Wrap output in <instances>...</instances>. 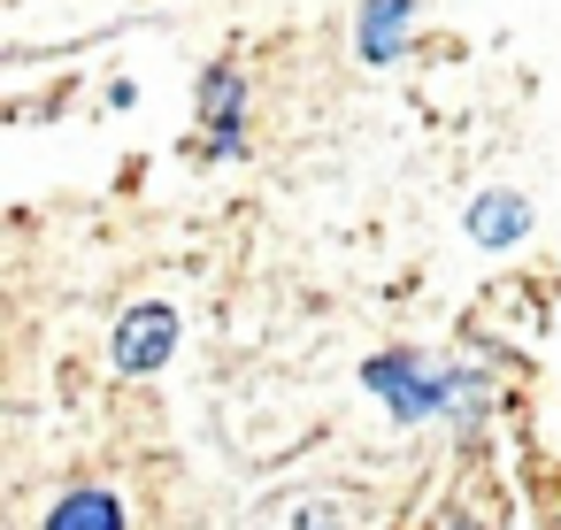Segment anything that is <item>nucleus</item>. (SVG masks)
Returning <instances> with one entry per match:
<instances>
[{"label": "nucleus", "mask_w": 561, "mask_h": 530, "mask_svg": "<svg viewBox=\"0 0 561 530\" xmlns=\"http://www.w3.org/2000/svg\"><path fill=\"white\" fill-rule=\"evenodd\" d=\"M362 384H369L392 415H408V423H423V415H438V407L454 400V384L431 377V369L408 361V354H377V361H362Z\"/></svg>", "instance_id": "1"}, {"label": "nucleus", "mask_w": 561, "mask_h": 530, "mask_svg": "<svg viewBox=\"0 0 561 530\" xmlns=\"http://www.w3.org/2000/svg\"><path fill=\"white\" fill-rule=\"evenodd\" d=\"M170 346H178V315H170L162 300H147V308H131V315L116 323V369H124V377L162 369V361H170Z\"/></svg>", "instance_id": "2"}, {"label": "nucleus", "mask_w": 561, "mask_h": 530, "mask_svg": "<svg viewBox=\"0 0 561 530\" xmlns=\"http://www.w3.org/2000/svg\"><path fill=\"white\" fill-rule=\"evenodd\" d=\"M201 101H208V154H239V70L231 62H216L208 78H201Z\"/></svg>", "instance_id": "3"}, {"label": "nucleus", "mask_w": 561, "mask_h": 530, "mask_svg": "<svg viewBox=\"0 0 561 530\" xmlns=\"http://www.w3.org/2000/svg\"><path fill=\"white\" fill-rule=\"evenodd\" d=\"M530 231V200L523 193H484L477 208H469V239L477 246H515Z\"/></svg>", "instance_id": "4"}, {"label": "nucleus", "mask_w": 561, "mask_h": 530, "mask_svg": "<svg viewBox=\"0 0 561 530\" xmlns=\"http://www.w3.org/2000/svg\"><path fill=\"white\" fill-rule=\"evenodd\" d=\"M408 16H415V0H369L362 9V62H392L408 39Z\"/></svg>", "instance_id": "5"}, {"label": "nucleus", "mask_w": 561, "mask_h": 530, "mask_svg": "<svg viewBox=\"0 0 561 530\" xmlns=\"http://www.w3.org/2000/svg\"><path fill=\"white\" fill-rule=\"evenodd\" d=\"M47 530H124V507H116L108 492H70V499L47 515Z\"/></svg>", "instance_id": "6"}, {"label": "nucleus", "mask_w": 561, "mask_h": 530, "mask_svg": "<svg viewBox=\"0 0 561 530\" xmlns=\"http://www.w3.org/2000/svg\"><path fill=\"white\" fill-rule=\"evenodd\" d=\"M446 530H469V515H446Z\"/></svg>", "instance_id": "7"}]
</instances>
